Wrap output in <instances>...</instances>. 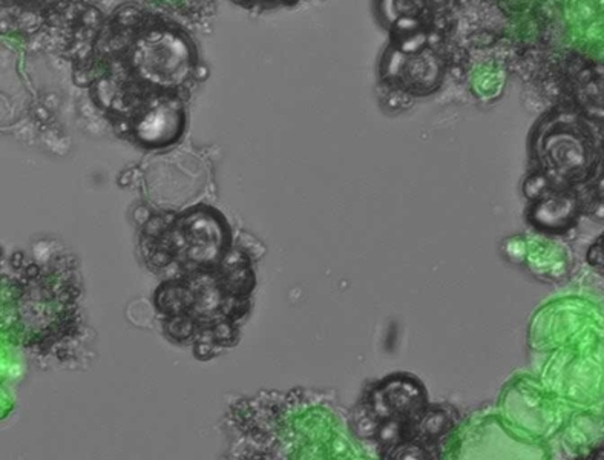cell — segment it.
Returning <instances> with one entry per match:
<instances>
[{
    "label": "cell",
    "mask_w": 604,
    "mask_h": 460,
    "mask_svg": "<svg viewBox=\"0 0 604 460\" xmlns=\"http://www.w3.org/2000/svg\"><path fill=\"white\" fill-rule=\"evenodd\" d=\"M423 393L411 379H390L373 392L371 407L380 419L413 421L422 417Z\"/></svg>",
    "instance_id": "obj_1"
},
{
    "label": "cell",
    "mask_w": 604,
    "mask_h": 460,
    "mask_svg": "<svg viewBox=\"0 0 604 460\" xmlns=\"http://www.w3.org/2000/svg\"><path fill=\"white\" fill-rule=\"evenodd\" d=\"M577 215V200L572 195L557 193L543 197L534 207L532 221L541 229L561 232Z\"/></svg>",
    "instance_id": "obj_2"
},
{
    "label": "cell",
    "mask_w": 604,
    "mask_h": 460,
    "mask_svg": "<svg viewBox=\"0 0 604 460\" xmlns=\"http://www.w3.org/2000/svg\"><path fill=\"white\" fill-rule=\"evenodd\" d=\"M600 242H601V240H598V242H596L595 246L591 249V252H589L587 258H589V261L595 264V266L603 267V247L600 246Z\"/></svg>",
    "instance_id": "obj_3"
}]
</instances>
